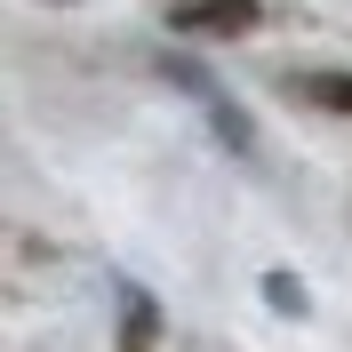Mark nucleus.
Returning <instances> with one entry per match:
<instances>
[{"label": "nucleus", "instance_id": "obj_1", "mask_svg": "<svg viewBox=\"0 0 352 352\" xmlns=\"http://www.w3.org/2000/svg\"><path fill=\"white\" fill-rule=\"evenodd\" d=\"M176 32H208V41H224V32H248L256 24V0H184V8H168Z\"/></svg>", "mask_w": 352, "mask_h": 352}, {"label": "nucleus", "instance_id": "obj_2", "mask_svg": "<svg viewBox=\"0 0 352 352\" xmlns=\"http://www.w3.org/2000/svg\"><path fill=\"white\" fill-rule=\"evenodd\" d=\"M305 96H312V104H329V112H352V72H312Z\"/></svg>", "mask_w": 352, "mask_h": 352}, {"label": "nucleus", "instance_id": "obj_3", "mask_svg": "<svg viewBox=\"0 0 352 352\" xmlns=\"http://www.w3.org/2000/svg\"><path fill=\"white\" fill-rule=\"evenodd\" d=\"M129 352H153V305L129 312Z\"/></svg>", "mask_w": 352, "mask_h": 352}, {"label": "nucleus", "instance_id": "obj_4", "mask_svg": "<svg viewBox=\"0 0 352 352\" xmlns=\"http://www.w3.org/2000/svg\"><path fill=\"white\" fill-rule=\"evenodd\" d=\"M264 296H272V305H288V312H296V305H305V288H296V280H288V272H272V280H264Z\"/></svg>", "mask_w": 352, "mask_h": 352}]
</instances>
